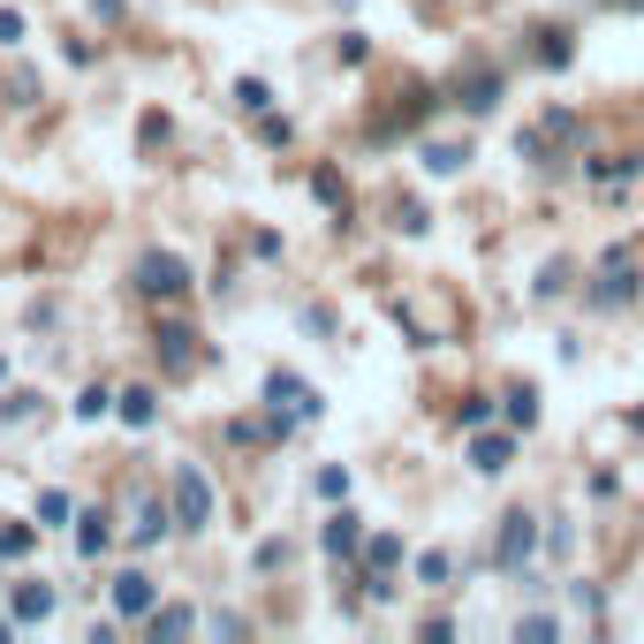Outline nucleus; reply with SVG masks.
I'll return each mask as SVG.
<instances>
[{"label":"nucleus","mask_w":644,"mask_h":644,"mask_svg":"<svg viewBox=\"0 0 644 644\" xmlns=\"http://www.w3.org/2000/svg\"><path fill=\"white\" fill-rule=\"evenodd\" d=\"M265 410H273V425L281 433H296V425H312L326 402H319V386H304L296 372H265Z\"/></svg>","instance_id":"nucleus-1"},{"label":"nucleus","mask_w":644,"mask_h":644,"mask_svg":"<svg viewBox=\"0 0 644 644\" xmlns=\"http://www.w3.org/2000/svg\"><path fill=\"white\" fill-rule=\"evenodd\" d=\"M137 296H152V304H175V296H190V258L144 251V258H137Z\"/></svg>","instance_id":"nucleus-2"},{"label":"nucleus","mask_w":644,"mask_h":644,"mask_svg":"<svg viewBox=\"0 0 644 644\" xmlns=\"http://www.w3.org/2000/svg\"><path fill=\"white\" fill-rule=\"evenodd\" d=\"M531 554H538V515L509 509V515H501V538H493V569H509V577H515Z\"/></svg>","instance_id":"nucleus-3"},{"label":"nucleus","mask_w":644,"mask_h":644,"mask_svg":"<svg viewBox=\"0 0 644 644\" xmlns=\"http://www.w3.org/2000/svg\"><path fill=\"white\" fill-rule=\"evenodd\" d=\"M637 288H644V281H637V258H630V251H607V258H599V281H591V304H599V312L630 304Z\"/></svg>","instance_id":"nucleus-4"},{"label":"nucleus","mask_w":644,"mask_h":644,"mask_svg":"<svg viewBox=\"0 0 644 644\" xmlns=\"http://www.w3.org/2000/svg\"><path fill=\"white\" fill-rule=\"evenodd\" d=\"M175 523H183V531H205V523H212V485H205L197 462L175 470Z\"/></svg>","instance_id":"nucleus-5"},{"label":"nucleus","mask_w":644,"mask_h":644,"mask_svg":"<svg viewBox=\"0 0 644 644\" xmlns=\"http://www.w3.org/2000/svg\"><path fill=\"white\" fill-rule=\"evenodd\" d=\"M501 91H509L501 68H462V76H455V107H462V114H493Z\"/></svg>","instance_id":"nucleus-6"},{"label":"nucleus","mask_w":644,"mask_h":644,"mask_svg":"<svg viewBox=\"0 0 644 644\" xmlns=\"http://www.w3.org/2000/svg\"><path fill=\"white\" fill-rule=\"evenodd\" d=\"M54 607H62V591H54V583H46V577H23V583H15V599H8V622H46Z\"/></svg>","instance_id":"nucleus-7"},{"label":"nucleus","mask_w":644,"mask_h":644,"mask_svg":"<svg viewBox=\"0 0 644 644\" xmlns=\"http://www.w3.org/2000/svg\"><path fill=\"white\" fill-rule=\"evenodd\" d=\"M509 462H515V425H509V433H485V425H478V440H470V470H478V478H501Z\"/></svg>","instance_id":"nucleus-8"},{"label":"nucleus","mask_w":644,"mask_h":644,"mask_svg":"<svg viewBox=\"0 0 644 644\" xmlns=\"http://www.w3.org/2000/svg\"><path fill=\"white\" fill-rule=\"evenodd\" d=\"M190 341H197V334H190L183 319H167L160 334H152V349L167 357V372H190V364H197V349H190Z\"/></svg>","instance_id":"nucleus-9"},{"label":"nucleus","mask_w":644,"mask_h":644,"mask_svg":"<svg viewBox=\"0 0 644 644\" xmlns=\"http://www.w3.org/2000/svg\"><path fill=\"white\" fill-rule=\"evenodd\" d=\"M114 614H129V622H144V614H152V577H144V569L114 577Z\"/></svg>","instance_id":"nucleus-10"},{"label":"nucleus","mask_w":644,"mask_h":644,"mask_svg":"<svg viewBox=\"0 0 644 644\" xmlns=\"http://www.w3.org/2000/svg\"><path fill=\"white\" fill-rule=\"evenodd\" d=\"M326 554H334V561H349V554H357V546H364V523H357V515L341 509L334 515V523H326V538H319Z\"/></svg>","instance_id":"nucleus-11"},{"label":"nucleus","mask_w":644,"mask_h":644,"mask_svg":"<svg viewBox=\"0 0 644 644\" xmlns=\"http://www.w3.org/2000/svg\"><path fill=\"white\" fill-rule=\"evenodd\" d=\"M114 417H122L129 433H144V425H152V417H160V394H152V386H129L122 402H114Z\"/></svg>","instance_id":"nucleus-12"},{"label":"nucleus","mask_w":644,"mask_h":644,"mask_svg":"<svg viewBox=\"0 0 644 644\" xmlns=\"http://www.w3.org/2000/svg\"><path fill=\"white\" fill-rule=\"evenodd\" d=\"M501 410H509V425H515V433H531V425H538V386H523V380H515L509 394H501Z\"/></svg>","instance_id":"nucleus-13"},{"label":"nucleus","mask_w":644,"mask_h":644,"mask_svg":"<svg viewBox=\"0 0 644 644\" xmlns=\"http://www.w3.org/2000/svg\"><path fill=\"white\" fill-rule=\"evenodd\" d=\"M394 569H402V538H394V531H380V538L364 546V577H394Z\"/></svg>","instance_id":"nucleus-14"},{"label":"nucleus","mask_w":644,"mask_h":644,"mask_svg":"<svg viewBox=\"0 0 644 644\" xmlns=\"http://www.w3.org/2000/svg\"><path fill=\"white\" fill-rule=\"evenodd\" d=\"M107 546H114V531H107V515L91 509V515H84V523H76V554H84V561H99Z\"/></svg>","instance_id":"nucleus-15"},{"label":"nucleus","mask_w":644,"mask_h":644,"mask_svg":"<svg viewBox=\"0 0 644 644\" xmlns=\"http://www.w3.org/2000/svg\"><path fill=\"white\" fill-rule=\"evenodd\" d=\"M417 160H425V175H462L470 167V144H425Z\"/></svg>","instance_id":"nucleus-16"},{"label":"nucleus","mask_w":644,"mask_h":644,"mask_svg":"<svg viewBox=\"0 0 644 644\" xmlns=\"http://www.w3.org/2000/svg\"><path fill=\"white\" fill-rule=\"evenodd\" d=\"M538 62L569 68V62H577V31H538Z\"/></svg>","instance_id":"nucleus-17"},{"label":"nucleus","mask_w":644,"mask_h":644,"mask_svg":"<svg viewBox=\"0 0 644 644\" xmlns=\"http://www.w3.org/2000/svg\"><path fill=\"white\" fill-rule=\"evenodd\" d=\"M167 523H175V515L160 509V501H137V523H129V538H137V546H152V538H160Z\"/></svg>","instance_id":"nucleus-18"},{"label":"nucleus","mask_w":644,"mask_h":644,"mask_svg":"<svg viewBox=\"0 0 644 644\" xmlns=\"http://www.w3.org/2000/svg\"><path fill=\"white\" fill-rule=\"evenodd\" d=\"M190 630H197L190 607H152V637H190Z\"/></svg>","instance_id":"nucleus-19"},{"label":"nucleus","mask_w":644,"mask_h":644,"mask_svg":"<svg viewBox=\"0 0 644 644\" xmlns=\"http://www.w3.org/2000/svg\"><path fill=\"white\" fill-rule=\"evenodd\" d=\"M312 197H319L326 212H349V183H341L334 167H319V175H312Z\"/></svg>","instance_id":"nucleus-20"},{"label":"nucleus","mask_w":644,"mask_h":644,"mask_svg":"<svg viewBox=\"0 0 644 644\" xmlns=\"http://www.w3.org/2000/svg\"><path fill=\"white\" fill-rule=\"evenodd\" d=\"M583 175H591L599 190H614V183H630V175H637V160H583Z\"/></svg>","instance_id":"nucleus-21"},{"label":"nucleus","mask_w":644,"mask_h":644,"mask_svg":"<svg viewBox=\"0 0 644 644\" xmlns=\"http://www.w3.org/2000/svg\"><path fill=\"white\" fill-rule=\"evenodd\" d=\"M114 402H122L114 386H84V394H76V417H84V425H99V417H107Z\"/></svg>","instance_id":"nucleus-22"},{"label":"nucleus","mask_w":644,"mask_h":644,"mask_svg":"<svg viewBox=\"0 0 644 644\" xmlns=\"http://www.w3.org/2000/svg\"><path fill=\"white\" fill-rule=\"evenodd\" d=\"M31 546H39V531H31V523H0V561H23Z\"/></svg>","instance_id":"nucleus-23"},{"label":"nucleus","mask_w":644,"mask_h":644,"mask_svg":"<svg viewBox=\"0 0 644 644\" xmlns=\"http://www.w3.org/2000/svg\"><path fill=\"white\" fill-rule=\"evenodd\" d=\"M515 637H523V644H554V637H561V622H554V614H523Z\"/></svg>","instance_id":"nucleus-24"},{"label":"nucleus","mask_w":644,"mask_h":644,"mask_svg":"<svg viewBox=\"0 0 644 644\" xmlns=\"http://www.w3.org/2000/svg\"><path fill=\"white\" fill-rule=\"evenodd\" d=\"M236 107H243V114H265V107H273V91H265L258 76H243V84H236Z\"/></svg>","instance_id":"nucleus-25"},{"label":"nucleus","mask_w":644,"mask_h":644,"mask_svg":"<svg viewBox=\"0 0 644 644\" xmlns=\"http://www.w3.org/2000/svg\"><path fill=\"white\" fill-rule=\"evenodd\" d=\"M448 577H455L448 554H417V583H448Z\"/></svg>","instance_id":"nucleus-26"},{"label":"nucleus","mask_w":644,"mask_h":644,"mask_svg":"<svg viewBox=\"0 0 644 644\" xmlns=\"http://www.w3.org/2000/svg\"><path fill=\"white\" fill-rule=\"evenodd\" d=\"M455 425H470V433H478V425H493V402H485V394H470V402L455 410Z\"/></svg>","instance_id":"nucleus-27"},{"label":"nucleus","mask_w":644,"mask_h":644,"mask_svg":"<svg viewBox=\"0 0 644 644\" xmlns=\"http://www.w3.org/2000/svg\"><path fill=\"white\" fill-rule=\"evenodd\" d=\"M538 129H546L554 144H577V137H583V122H577V114H546V122H538Z\"/></svg>","instance_id":"nucleus-28"},{"label":"nucleus","mask_w":644,"mask_h":644,"mask_svg":"<svg viewBox=\"0 0 644 644\" xmlns=\"http://www.w3.org/2000/svg\"><path fill=\"white\" fill-rule=\"evenodd\" d=\"M561 288H569V258H554V265L538 273V296H561Z\"/></svg>","instance_id":"nucleus-29"},{"label":"nucleus","mask_w":644,"mask_h":644,"mask_svg":"<svg viewBox=\"0 0 644 644\" xmlns=\"http://www.w3.org/2000/svg\"><path fill=\"white\" fill-rule=\"evenodd\" d=\"M46 523H68V493H39V531Z\"/></svg>","instance_id":"nucleus-30"},{"label":"nucleus","mask_w":644,"mask_h":644,"mask_svg":"<svg viewBox=\"0 0 644 644\" xmlns=\"http://www.w3.org/2000/svg\"><path fill=\"white\" fill-rule=\"evenodd\" d=\"M251 561H258V569H281V561H288V538H258Z\"/></svg>","instance_id":"nucleus-31"},{"label":"nucleus","mask_w":644,"mask_h":644,"mask_svg":"<svg viewBox=\"0 0 644 644\" xmlns=\"http://www.w3.org/2000/svg\"><path fill=\"white\" fill-rule=\"evenodd\" d=\"M319 501H349V470H319Z\"/></svg>","instance_id":"nucleus-32"},{"label":"nucleus","mask_w":644,"mask_h":644,"mask_svg":"<svg viewBox=\"0 0 644 644\" xmlns=\"http://www.w3.org/2000/svg\"><path fill=\"white\" fill-rule=\"evenodd\" d=\"M394 228L402 236H425V205H394Z\"/></svg>","instance_id":"nucleus-33"},{"label":"nucleus","mask_w":644,"mask_h":644,"mask_svg":"<svg viewBox=\"0 0 644 644\" xmlns=\"http://www.w3.org/2000/svg\"><path fill=\"white\" fill-rule=\"evenodd\" d=\"M0 46H23V15L15 8H0Z\"/></svg>","instance_id":"nucleus-34"},{"label":"nucleus","mask_w":644,"mask_h":644,"mask_svg":"<svg viewBox=\"0 0 644 644\" xmlns=\"http://www.w3.org/2000/svg\"><path fill=\"white\" fill-rule=\"evenodd\" d=\"M630 433H637V440H644V410H637V417H630Z\"/></svg>","instance_id":"nucleus-35"},{"label":"nucleus","mask_w":644,"mask_h":644,"mask_svg":"<svg viewBox=\"0 0 644 644\" xmlns=\"http://www.w3.org/2000/svg\"><path fill=\"white\" fill-rule=\"evenodd\" d=\"M614 8H637V0H614Z\"/></svg>","instance_id":"nucleus-36"}]
</instances>
